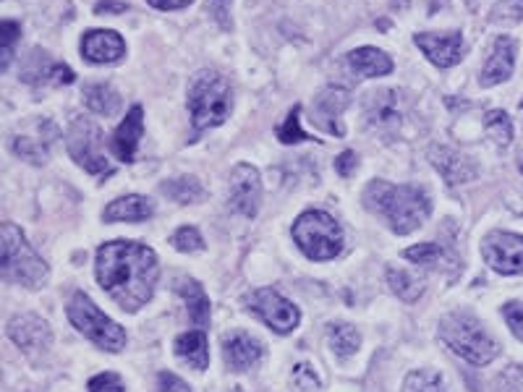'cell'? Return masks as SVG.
<instances>
[{"mask_svg":"<svg viewBox=\"0 0 523 392\" xmlns=\"http://www.w3.org/2000/svg\"><path fill=\"white\" fill-rule=\"evenodd\" d=\"M97 283L123 311H139L155 293L160 264L150 246L110 241L97 249Z\"/></svg>","mask_w":523,"mask_h":392,"instance_id":"6da1fadb","label":"cell"},{"mask_svg":"<svg viewBox=\"0 0 523 392\" xmlns=\"http://www.w3.org/2000/svg\"><path fill=\"white\" fill-rule=\"evenodd\" d=\"M364 204L374 215H380L390 225L393 233L408 236L416 228H422L429 217V196L416 186H395L388 181H372L364 189Z\"/></svg>","mask_w":523,"mask_h":392,"instance_id":"7a4b0ae2","label":"cell"},{"mask_svg":"<svg viewBox=\"0 0 523 392\" xmlns=\"http://www.w3.org/2000/svg\"><path fill=\"white\" fill-rule=\"evenodd\" d=\"M437 332L450 351L474 366H487L500 353L497 340L484 330L479 319L466 314V311H453L448 317H442Z\"/></svg>","mask_w":523,"mask_h":392,"instance_id":"3957f363","label":"cell"},{"mask_svg":"<svg viewBox=\"0 0 523 392\" xmlns=\"http://www.w3.org/2000/svg\"><path fill=\"white\" fill-rule=\"evenodd\" d=\"M0 244H3V259H0V272L8 283L24 285V288H42L48 283V262L29 246L21 228L14 223H6L0 228Z\"/></svg>","mask_w":523,"mask_h":392,"instance_id":"277c9868","label":"cell"},{"mask_svg":"<svg viewBox=\"0 0 523 392\" xmlns=\"http://www.w3.org/2000/svg\"><path fill=\"white\" fill-rule=\"evenodd\" d=\"M233 110V89L218 71H204L189 87V113L194 131L215 129Z\"/></svg>","mask_w":523,"mask_h":392,"instance_id":"5b68a950","label":"cell"},{"mask_svg":"<svg viewBox=\"0 0 523 392\" xmlns=\"http://www.w3.org/2000/svg\"><path fill=\"white\" fill-rule=\"evenodd\" d=\"M293 241L314 262L335 259L343 251V228L333 215L309 210L293 223Z\"/></svg>","mask_w":523,"mask_h":392,"instance_id":"8992f818","label":"cell"},{"mask_svg":"<svg viewBox=\"0 0 523 392\" xmlns=\"http://www.w3.org/2000/svg\"><path fill=\"white\" fill-rule=\"evenodd\" d=\"M68 322L82 332L84 338H89L97 348L110 353H118L126 348V330L116 325L108 314H102L95 306V301L87 293H74L68 301Z\"/></svg>","mask_w":523,"mask_h":392,"instance_id":"52a82bcc","label":"cell"},{"mask_svg":"<svg viewBox=\"0 0 523 392\" xmlns=\"http://www.w3.org/2000/svg\"><path fill=\"white\" fill-rule=\"evenodd\" d=\"M66 147L68 155L74 157V163L82 165L92 176L108 178L113 173V165L105 155V139H102L100 126L92 121H84V118L74 121V126L68 129Z\"/></svg>","mask_w":523,"mask_h":392,"instance_id":"ba28073f","label":"cell"},{"mask_svg":"<svg viewBox=\"0 0 523 392\" xmlns=\"http://www.w3.org/2000/svg\"><path fill=\"white\" fill-rule=\"evenodd\" d=\"M246 309L252 311L257 319H262L270 330L280 332V335L293 332L301 322L299 306L280 296L278 291H272V288H259V291H254L252 296L246 298Z\"/></svg>","mask_w":523,"mask_h":392,"instance_id":"9c48e42d","label":"cell"},{"mask_svg":"<svg viewBox=\"0 0 523 392\" xmlns=\"http://www.w3.org/2000/svg\"><path fill=\"white\" fill-rule=\"evenodd\" d=\"M482 257L500 275H523V236L495 230L482 241Z\"/></svg>","mask_w":523,"mask_h":392,"instance_id":"30bf717a","label":"cell"},{"mask_svg":"<svg viewBox=\"0 0 523 392\" xmlns=\"http://www.w3.org/2000/svg\"><path fill=\"white\" fill-rule=\"evenodd\" d=\"M231 210L241 217H257L262 204V178L252 165H236L231 173Z\"/></svg>","mask_w":523,"mask_h":392,"instance_id":"8fae6325","label":"cell"},{"mask_svg":"<svg viewBox=\"0 0 523 392\" xmlns=\"http://www.w3.org/2000/svg\"><path fill=\"white\" fill-rule=\"evenodd\" d=\"M406 100L398 89H380L367 100V121L374 131L393 134L401 129Z\"/></svg>","mask_w":523,"mask_h":392,"instance_id":"7c38bea8","label":"cell"},{"mask_svg":"<svg viewBox=\"0 0 523 392\" xmlns=\"http://www.w3.org/2000/svg\"><path fill=\"white\" fill-rule=\"evenodd\" d=\"M416 48L427 55L429 61L435 63L437 68H453L456 63H461L463 58V34L450 32V34H432L422 32L414 34Z\"/></svg>","mask_w":523,"mask_h":392,"instance_id":"4fadbf2b","label":"cell"},{"mask_svg":"<svg viewBox=\"0 0 523 392\" xmlns=\"http://www.w3.org/2000/svg\"><path fill=\"white\" fill-rule=\"evenodd\" d=\"M351 102V95H348V89L343 87H327L322 89L317 100H314V123H317V129H322L325 134L333 136H346V129H343V123H340V115L346 110V105Z\"/></svg>","mask_w":523,"mask_h":392,"instance_id":"5bb4252c","label":"cell"},{"mask_svg":"<svg viewBox=\"0 0 523 392\" xmlns=\"http://www.w3.org/2000/svg\"><path fill=\"white\" fill-rule=\"evenodd\" d=\"M6 332L8 338L14 340L21 351L27 353L45 351L50 345V338H53L48 322L42 317H37V314H16V317L8 322Z\"/></svg>","mask_w":523,"mask_h":392,"instance_id":"9a60e30c","label":"cell"},{"mask_svg":"<svg viewBox=\"0 0 523 392\" xmlns=\"http://www.w3.org/2000/svg\"><path fill=\"white\" fill-rule=\"evenodd\" d=\"M21 79L34 87H42V84H53V87H63V84L74 82V71L63 63L50 61L48 53L42 50H34L32 55L24 63V71H21Z\"/></svg>","mask_w":523,"mask_h":392,"instance_id":"2e32d148","label":"cell"},{"mask_svg":"<svg viewBox=\"0 0 523 392\" xmlns=\"http://www.w3.org/2000/svg\"><path fill=\"white\" fill-rule=\"evenodd\" d=\"M223 359L233 372H246L262 359V343L249 332H228L223 335Z\"/></svg>","mask_w":523,"mask_h":392,"instance_id":"e0dca14e","label":"cell"},{"mask_svg":"<svg viewBox=\"0 0 523 392\" xmlns=\"http://www.w3.org/2000/svg\"><path fill=\"white\" fill-rule=\"evenodd\" d=\"M429 163L440 170V176L445 178V183H450V186H461V183H469L476 178V165L471 163L469 157L450 147L429 149Z\"/></svg>","mask_w":523,"mask_h":392,"instance_id":"ac0fdd59","label":"cell"},{"mask_svg":"<svg viewBox=\"0 0 523 392\" xmlns=\"http://www.w3.org/2000/svg\"><path fill=\"white\" fill-rule=\"evenodd\" d=\"M82 55L89 63H116L126 55V42L110 29H92L84 34Z\"/></svg>","mask_w":523,"mask_h":392,"instance_id":"d6986e66","label":"cell"},{"mask_svg":"<svg viewBox=\"0 0 523 392\" xmlns=\"http://www.w3.org/2000/svg\"><path fill=\"white\" fill-rule=\"evenodd\" d=\"M513 66H516V42L510 40V37H497L490 58L484 63L479 82H482V87H495V84L508 82L510 74H513Z\"/></svg>","mask_w":523,"mask_h":392,"instance_id":"ffe728a7","label":"cell"},{"mask_svg":"<svg viewBox=\"0 0 523 392\" xmlns=\"http://www.w3.org/2000/svg\"><path fill=\"white\" fill-rule=\"evenodd\" d=\"M144 134V110L142 105H134V108L126 113V118L121 121V126L113 134V152L121 163H134L136 160V149L142 142Z\"/></svg>","mask_w":523,"mask_h":392,"instance_id":"44dd1931","label":"cell"},{"mask_svg":"<svg viewBox=\"0 0 523 392\" xmlns=\"http://www.w3.org/2000/svg\"><path fill=\"white\" fill-rule=\"evenodd\" d=\"M155 215V204L142 194L121 196L105 207V223H142Z\"/></svg>","mask_w":523,"mask_h":392,"instance_id":"7402d4cb","label":"cell"},{"mask_svg":"<svg viewBox=\"0 0 523 392\" xmlns=\"http://www.w3.org/2000/svg\"><path fill=\"white\" fill-rule=\"evenodd\" d=\"M348 66L361 79H377V76H388L393 71L390 55H385L377 48H356L348 53Z\"/></svg>","mask_w":523,"mask_h":392,"instance_id":"603a6c76","label":"cell"},{"mask_svg":"<svg viewBox=\"0 0 523 392\" xmlns=\"http://www.w3.org/2000/svg\"><path fill=\"white\" fill-rule=\"evenodd\" d=\"M176 293L186 301V309H189L191 322H197L199 327H204L210 322V298L204 293L202 285L191 278H181L176 283Z\"/></svg>","mask_w":523,"mask_h":392,"instance_id":"cb8c5ba5","label":"cell"},{"mask_svg":"<svg viewBox=\"0 0 523 392\" xmlns=\"http://www.w3.org/2000/svg\"><path fill=\"white\" fill-rule=\"evenodd\" d=\"M176 356L189 361L194 369H207L210 366V345H207V335L202 330H191L176 338Z\"/></svg>","mask_w":523,"mask_h":392,"instance_id":"d4e9b609","label":"cell"},{"mask_svg":"<svg viewBox=\"0 0 523 392\" xmlns=\"http://www.w3.org/2000/svg\"><path fill=\"white\" fill-rule=\"evenodd\" d=\"M84 105H87V110H92V113L97 115H116L118 108H121V97H118V92L110 84H87L84 87V95H82Z\"/></svg>","mask_w":523,"mask_h":392,"instance_id":"484cf974","label":"cell"},{"mask_svg":"<svg viewBox=\"0 0 523 392\" xmlns=\"http://www.w3.org/2000/svg\"><path fill=\"white\" fill-rule=\"evenodd\" d=\"M327 343H330L335 356H340V359H351V356L359 351L361 338L354 325H348V322H335V325L327 327Z\"/></svg>","mask_w":523,"mask_h":392,"instance_id":"4316f807","label":"cell"},{"mask_svg":"<svg viewBox=\"0 0 523 392\" xmlns=\"http://www.w3.org/2000/svg\"><path fill=\"white\" fill-rule=\"evenodd\" d=\"M55 139V131L53 134H45V136H32V134H19L11 142V147H14V152L19 157H24V160H29V163H45L48 160V152H50V142Z\"/></svg>","mask_w":523,"mask_h":392,"instance_id":"83f0119b","label":"cell"},{"mask_svg":"<svg viewBox=\"0 0 523 392\" xmlns=\"http://www.w3.org/2000/svg\"><path fill=\"white\" fill-rule=\"evenodd\" d=\"M160 189H163L165 194H168L170 199H173V202H178V204H197L204 199L202 183H199L194 176L170 178V181H165Z\"/></svg>","mask_w":523,"mask_h":392,"instance_id":"f1b7e54d","label":"cell"},{"mask_svg":"<svg viewBox=\"0 0 523 392\" xmlns=\"http://www.w3.org/2000/svg\"><path fill=\"white\" fill-rule=\"evenodd\" d=\"M388 285L395 296L406 301V304H414L419 301L424 293V283L419 278H414L411 272L406 270H388Z\"/></svg>","mask_w":523,"mask_h":392,"instance_id":"f546056e","label":"cell"},{"mask_svg":"<svg viewBox=\"0 0 523 392\" xmlns=\"http://www.w3.org/2000/svg\"><path fill=\"white\" fill-rule=\"evenodd\" d=\"M403 392H448L445 387V379L435 369H419V372H411L403 382Z\"/></svg>","mask_w":523,"mask_h":392,"instance_id":"4dcf8cb0","label":"cell"},{"mask_svg":"<svg viewBox=\"0 0 523 392\" xmlns=\"http://www.w3.org/2000/svg\"><path fill=\"white\" fill-rule=\"evenodd\" d=\"M484 129H487L492 142L500 144V147H508L513 142V123L505 115V110H490L487 121H484Z\"/></svg>","mask_w":523,"mask_h":392,"instance_id":"1f68e13d","label":"cell"},{"mask_svg":"<svg viewBox=\"0 0 523 392\" xmlns=\"http://www.w3.org/2000/svg\"><path fill=\"white\" fill-rule=\"evenodd\" d=\"M21 37V24L19 21H0V68L6 71L8 66H11V58H14V48L16 42H19Z\"/></svg>","mask_w":523,"mask_h":392,"instance_id":"d6a6232c","label":"cell"},{"mask_svg":"<svg viewBox=\"0 0 523 392\" xmlns=\"http://www.w3.org/2000/svg\"><path fill=\"white\" fill-rule=\"evenodd\" d=\"M299 118H301V108H299V105H296V108H293L291 113L286 115V121H283L278 126V139H280V142H283V144H299V142H306V139H309V136H306L304 131H301Z\"/></svg>","mask_w":523,"mask_h":392,"instance_id":"836d02e7","label":"cell"},{"mask_svg":"<svg viewBox=\"0 0 523 392\" xmlns=\"http://www.w3.org/2000/svg\"><path fill=\"white\" fill-rule=\"evenodd\" d=\"M170 244L176 246L178 251H184V254H194V251L204 249V238L197 228H191V225H184V228H178L170 238Z\"/></svg>","mask_w":523,"mask_h":392,"instance_id":"e575fe53","label":"cell"},{"mask_svg":"<svg viewBox=\"0 0 523 392\" xmlns=\"http://www.w3.org/2000/svg\"><path fill=\"white\" fill-rule=\"evenodd\" d=\"M403 257L414 264H440V259L445 257V251H442L437 244H419L406 249Z\"/></svg>","mask_w":523,"mask_h":392,"instance_id":"d590c367","label":"cell"},{"mask_svg":"<svg viewBox=\"0 0 523 392\" xmlns=\"http://www.w3.org/2000/svg\"><path fill=\"white\" fill-rule=\"evenodd\" d=\"M123 379L113 372L97 374V377L89 379V392H123Z\"/></svg>","mask_w":523,"mask_h":392,"instance_id":"8d00e7d4","label":"cell"},{"mask_svg":"<svg viewBox=\"0 0 523 392\" xmlns=\"http://www.w3.org/2000/svg\"><path fill=\"white\" fill-rule=\"evenodd\" d=\"M503 317H505V322H508L510 332H513L518 340H523V304L521 301H510V304H505Z\"/></svg>","mask_w":523,"mask_h":392,"instance_id":"74e56055","label":"cell"},{"mask_svg":"<svg viewBox=\"0 0 523 392\" xmlns=\"http://www.w3.org/2000/svg\"><path fill=\"white\" fill-rule=\"evenodd\" d=\"M492 19L495 21L523 19V0H503V3H497L495 11H492Z\"/></svg>","mask_w":523,"mask_h":392,"instance_id":"f35d334b","label":"cell"},{"mask_svg":"<svg viewBox=\"0 0 523 392\" xmlns=\"http://www.w3.org/2000/svg\"><path fill=\"white\" fill-rule=\"evenodd\" d=\"M293 385H299L301 390H317L320 387V377L314 374L309 364H299L293 369Z\"/></svg>","mask_w":523,"mask_h":392,"instance_id":"ab89813d","label":"cell"},{"mask_svg":"<svg viewBox=\"0 0 523 392\" xmlns=\"http://www.w3.org/2000/svg\"><path fill=\"white\" fill-rule=\"evenodd\" d=\"M157 382H160V390L163 392H191V387L186 385L184 379L176 377V374H170V372H160Z\"/></svg>","mask_w":523,"mask_h":392,"instance_id":"60d3db41","label":"cell"},{"mask_svg":"<svg viewBox=\"0 0 523 392\" xmlns=\"http://www.w3.org/2000/svg\"><path fill=\"white\" fill-rule=\"evenodd\" d=\"M212 3V14L218 19V24L223 29H231V3L233 0H210Z\"/></svg>","mask_w":523,"mask_h":392,"instance_id":"b9f144b4","label":"cell"},{"mask_svg":"<svg viewBox=\"0 0 523 392\" xmlns=\"http://www.w3.org/2000/svg\"><path fill=\"white\" fill-rule=\"evenodd\" d=\"M356 168H359V155H356V152H351V149H348V152H343V155L335 160V170H338L343 178L351 176Z\"/></svg>","mask_w":523,"mask_h":392,"instance_id":"7bdbcfd3","label":"cell"},{"mask_svg":"<svg viewBox=\"0 0 523 392\" xmlns=\"http://www.w3.org/2000/svg\"><path fill=\"white\" fill-rule=\"evenodd\" d=\"M147 3L157 11H178V8H186L194 0H147Z\"/></svg>","mask_w":523,"mask_h":392,"instance_id":"ee69618b","label":"cell"},{"mask_svg":"<svg viewBox=\"0 0 523 392\" xmlns=\"http://www.w3.org/2000/svg\"><path fill=\"white\" fill-rule=\"evenodd\" d=\"M97 14H105V11H110V14H121V11H126V6H123V3H105V0H100V3H97V8H95Z\"/></svg>","mask_w":523,"mask_h":392,"instance_id":"f6af8a7d","label":"cell"},{"mask_svg":"<svg viewBox=\"0 0 523 392\" xmlns=\"http://www.w3.org/2000/svg\"><path fill=\"white\" fill-rule=\"evenodd\" d=\"M233 392H244V390H233Z\"/></svg>","mask_w":523,"mask_h":392,"instance_id":"bcb514c9","label":"cell"},{"mask_svg":"<svg viewBox=\"0 0 523 392\" xmlns=\"http://www.w3.org/2000/svg\"><path fill=\"white\" fill-rule=\"evenodd\" d=\"M521 110H523V102H521Z\"/></svg>","mask_w":523,"mask_h":392,"instance_id":"7dc6e473","label":"cell"}]
</instances>
